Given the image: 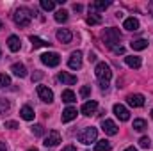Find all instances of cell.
I'll use <instances>...</instances> for the list:
<instances>
[{"label": "cell", "mask_w": 153, "mask_h": 151, "mask_svg": "<svg viewBox=\"0 0 153 151\" xmlns=\"http://www.w3.org/2000/svg\"><path fill=\"white\" fill-rule=\"evenodd\" d=\"M13 20L18 27H29L30 25V20H32V11L27 9V7H20L14 11L13 14Z\"/></svg>", "instance_id": "6da1fadb"}, {"label": "cell", "mask_w": 153, "mask_h": 151, "mask_svg": "<svg viewBox=\"0 0 153 151\" xmlns=\"http://www.w3.org/2000/svg\"><path fill=\"white\" fill-rule=\"evenodd\" d=\"M7 85H11V78H9V75L0 73V89H2V87H7Z\"/></svg>", "instance_id": "83f0119b"}, {"label": "cell", "mask_w": 153, "mask_h": 151, "mask_svg": "<svg viewBox=\"0 0 153 151\" xmlns=\"http://www.w3.org/2000/svg\"><path fill=\"white\" fill-rule=\"evenodd\" d=\"M38 96L41 101H45V103H52L53 101V93H52V89H48V87H45V85H38Z\"/></svg>", "instance_id": "8992f818"}, {"label": "cell", "mask_w": 153, "mask_h": 151, "mask_svg": "<svg viewBox=\"0 0 153 151\" xmlns=\"http://www.w3.org/2000/svg\"><path fill=\"white\" fill-rule=\"evenodd\" d=\"M130 46H132L134 50L141 52V50L148 48V41H146V39H135V41H132V43H130Z\"/></svg>", "instance_id": "44dd1931"}, {"label": "cell", "mask_w": 153, "mask_h": 151, "mask_svg": "<svg viewBox=\"0 0 153 151\" xmlns=\"http://www.w3.org/2000/svg\"><path fill=\"white\" fill-rule=\"evenodd\" d=\"M41 7L45 11H52V9H55V2L53 0H41Z\"/></svg>", "instance_id": "4316f807"}, {"label": "cell", "mask_w": 153, "mask_h": 151, "mask_svg": "<svg viewBox=\"0 0 153 151\" xmlns=\"http://www.w3.org/2000/svg\"><path fill=\"white\" fill-rule=\"evenodd\" d=\"M78 142H82V144H85V146H89L91 142H96V137H98V130L94 128V126H87V128H84L82 132H78Z\"/></svg>", "instance_id": "7a4b0ae2"}, {"label": "cell", "mask_w": 153, "mask_h": 151, "mask_svg": "<svg viewBox=\"0 0 153 151\" xmlns=\"http://www.w3.org/2000/svg\"><path fill=\"white\" fill-rule=\"evenodd\" d=\"M34 115H36V114H34V110H32L30 107H27V105L22 107V110H20V117H22V119H25V121H32Z\"/></svg>", "instance_id": "ffe728a7"}, {"label": "cell", "mask_w": 153, "mask_h": 151, "mask_svg": "<svg viewBox=\"0 0 153 151\" xmlns=\"http://www.w3.org/2000/svg\"><path fill=\"white\" fill-rule=\"evenodd\" d=\"M89 94H91V85H84L80 89V96L82 98H89Z\"/></svg>", "instance_id": "1f68e13d"}, {"label": "cell", "mask_w": 153, "mask_h": 151, "mask_svg": "<svg viewBox=\"0 0 153 151\" xmlns=\"http://www.w3.org/2000/svg\"><path fill=\"white\" fill-rule=\"evenodd\" d=\"M126 101L130 107H143L144 105V96L143 94H128Z\"/></svg>", "instance_id": "8fae6325"}, {"label": "cell", "mask_w": 153, "mask_h": 151, "mask_svg": "<svg viewBox=\"0 0 153 151\" xmlns=\"http://www.w3.org/2000/svg\"><path fill=\"white\" fill-rule=\"evenodd\" d=\"M59 142H61V133H59V132H55V130H53V132H50V133L45 137V141H43V144H45L46 148H53V146H57Z\"/></svg>", "instance_id": "ba28073f"}, {"label": "cell", "mask_w": 153, "mask_h": 151, "mask_svg": "<svg viewBox=\"0 0 153 151\" xmlns=\"http://www.w3.org/2000/svg\"><path fill=\"white\" fill-rule=\"evenodd\" d=\"M135 132H144L146 128H148V124H146V121L144 119H134V126H132Z\"/></svg>", "instance_id": "484cf974"}, {"label": "cell", "mask_w": 153, "mask_h": 151, "mask_svg": "<svg viewBox=\"0 0 153 151\" xmlns=\"http://www.w3.org/2000/svg\"><path fill=\"white\" fill-rule=\"evenodd\" d=\"M114 53H125V48H123L121 44H119V46H116V48H114Z\"/></svg>", "instance_id": "d590c367"}, {"label": "cell", "mask_w": 153, "mask_h": 151, "mask_svg": "<svg viewBox=\"0 0 153 151\" xmlns=\"http://www.w3.org/2000/svg\"><path fill=\"white\" fill-rule=\"evenodd\" d=\"M57 78H59V82H62V85H73V84H76V76L70 75L66 71H61Z\"/></svg>", "instance_id": "5bb4252c"}, {"label": "cell", "mask_w": 153, "mask_h": 151, "mask_svg": "<svg viewBox=\"0 0 153 151\" xmlns=\"http://www.w3.org/2000/svg\"><path fill=\"white\" fill-rule=\"evenodd\" d=\"M11 109V103L7 101V100H4V98H0V114H5L7 110Z\"/></svg>", "instance_id": "f1b7e54d"}, {"label": "cell", "mask_w": 153, "mask_h": 151, "mask_svg": "<svg viewBox=\"0 0 153 151\" xmlns=\"http://www.w3.org/2000/svg\"><path fill=\"white\" fill-rule=\"evenodd\" d=\"M96 109H98V103H96L94 100H91V101H85V103L82 105L80 112L84 114V115H93V114L96 112Z\"/></svg>", "instance_id": "7c38bea8"}, {"label": "cell", "mask_w": 153, "mask_h": 151, "mask_svg": "<svg viewBox=\"0 0 153 151\" xmlns=\"http://www.w3.org/2000/svg\"><path fill=\"white\" fill-rule=\"evenodd\" d=\"M7 46H9L11 52H18V50L22 48V41H20L18 36H9V39H7Z\"/></svg>", "instance_id": "2e32d148"}, {"label": "cell", "mask_w": 153, "mask_h": 151, "mask_svg": "<svg viewBox=\"0 0 153 151\" xmlns=\"http://www.w3.org/2000/svg\"><path fill=\"white\" fill-rule=\"evenodd\" d=\"M75 117H76V109L75 107H68V109L62 112V117H61V119H62V123H70V121H73Z\"/></svg>", "instance_id": "d6986e66"}, {"label": "cell", "mask_w": 153, "mask_h": 151, "mask_svg": "<svg viewBox=\"0 0 153 151\" xmlns=\"http://www.w3.org/2000/svg\"><path fill=\"white\" fill-rule=\"evenodd\" d=\"M73 9H75L76 13H80V11H82V5H80V4H75V5H73Z\"/></svg>", "instance_id": "74e56055"}, {"label": "cell", "mask_w": 153, "mask_h": 151, "mask_svg": "<svg viewBox=\"0 0 153 151\" xmlns=\"http://www.w3.org/2000/svg\"><path fill=\"white\" fill-rule=\"evenodd\" d=\"M125 62H126V66H130V68H134V70L141 68V64H143L141 57H135V55H128V57H125Z\"/></svg>", "instance_id": "ac0fdd59"}, {"label": "cell", "mask_w": 153, "mask_h": 151, "mask_svg": "<svg viewBox=\"0 0 153 151\" xmlns=\"http://www.w3.org/2000/svg\"><path fill=\"white\" fill-rule=\"evenodd\" d=\"M5 128H9V130H16V128H18V123H16V121H7V123H5Z\"/></svg>", "instance_id": "836d02e7"}, {"label": "cell", "mask_w": 153, "mask_h": 151, "mask_svg": "<svg viewBox=\"0 0 153 151\" xmlns=\"http://www.w3.org/2000/svg\"><path fill=\"white\" fill-rule=\"evenodd\" d=\"M0 151H7V148H5V144H4V142H0Z\"/></svg>", "instance_id": "60d3db41"}, {"label": "cell", "mask_w": 153, "mask_h": 151, "mask_svg": "<svg viewBox=\"0 0 153 151\" xmlns=\"http://www.w3.org/2000/svg\"><path fill=\"white\" fill-rule=\"evenodd\" d=\"M111 148H112V146H111V142L103 139V141H98V142H96L94 151H111Z\"/></svg>", "instance_id": "cb8c5ba5"}, {"label": "cell", "mask_w": 153, "mask_h": 151, "mask_svg": "<svg viewBox=\"0 0 153 151\" xmlns=\"http://www.w3.org/2000/svg\"><path fill=\"white\" fill-rule=\"evenodd\" d=\"M123 29H126V30H137L139 29V20L137 18H126L125 21H123Z\"/></svg>", "instance_id": "e0dca14e"}, {"label": "cell", "mask_w": 153, "mask_h": 151, "mask_svg": "<svg viewBox=\"0 0 153 151\" xmlns=\"http://www.w3.org/2000/svg\"><path fill=\"white\" fill-rule=\"evenodd\" d=\"M0 57H2V52H0Z\"/></svg>", "instance_id": "7dc6e473"}, {"label": "cell", "mask_w": 153, "mask_h": 151, "mask_svg": "<svg viewBox=\"0 0 153 151\" xmlns=\"http://www.w3.org/2000/svg\"><path fill=\"white\" fill-rule=\"evenodd\" d=\"M32 133H34V135H38V137H41V135L45 133V130H43V126H41V124H34V126H32Z\"/></svg>", "instance_id": "d6a6232c"}, {"label": "cell", "mask_w": 153, "mask_h": 151, "mask_svg": "<svg viewBox=\"0 0 153 151\" xmlns=\"http://www.w3.org/2000/svg\"><path fill=\"white\" fill-rule=\"evenodd\" d=\"M61 151H76V150H75V146H66V148H62Z\"/></svg>", "instance_id": "8d00e7d4"}, {"label": "cell", "mask_w": 153, "mask_h": 151, "mask_svg": "<svg viewBox=\"0 0 153 151\" xmlns=\"http://www.w3.org/2000/svg\"><path fill=\"white\" fill-rule=\"evenodd\" d=\"M100 89L102 91H107L109 89V82H100Z\"/></svg>", "instance_id": "e575fe53"}, {"label": "cell", "mask_w": 153, "mask_h": 151, "mask_svg": "<svg viewBox=\"0 0 153 151\" xmlns=\"http://www.w3.org/2000/svg\"><path fill=\"white\" fill-rule=\"evenodd\" d=\"M43 76V73H36V75H32V80H39Z\"/></svg>", "instance_id": "ab89813d"}, {"label": "cell", "mask_w": 153, "mask_h": 151, "mask_svg": "<svg viewBox=\"0 0 153 151\" xmlns=\"http://www.w3.org/2000/svg\"><path fill=\"white\" fill-rule=\"evenodd\" d=\"M30 43H32V46H34V48H41V46H50V43H48V41H45V39L38 38V36H30Z\"/></svg>", "instance_id": "603a6c76"}, {"label": "cell", "mask_w": 153, "mask_h": 151, "mask_svg": "<svg viewBox=\"0 0 153 151\" xmlns=\"http://www.w3.org/2000/svg\"><path fill=\"white\" fill-rule=\"evenodd\" d=\"M41 62H43V64H46L48 68H55V66H59V62H61V55H59V53H55V52L43 53V55H41Z\"/></svg>", "instance_id": "5b68a950"}, {"label": "cell", "mask_w": 153, "mask_h": 151, "mask_svg": "<svg viewBox=\"0 0 153 151\" xmlns=\"http://www.w3.org/2000/svg\"><path fill=\"white\" fill-rule=\"evenodd\" d=\"M102 130L105 132V135H116L117 133V124L112 119H103L102 121Z\"/></svg>", "instance_id": "30bf717a"}, {"label": "cell", "mask_w": 153, "mask_h": 151, "mask_svg": "<svg viewBox=\"0 0 153 151\" xmlns=\"http://www.w3.org/2000/svg\"><path fill=\"white\" fill-rule=\"evenodd\" d=\"M94 75L98 76L100 82H109L112 78V71H111V66L107 62H98L96 68H94Z\"/></svg>", "instance_id": "277c9868"}, {"label": "cell", "mask_w": 153, "mask_h": 151, "mask_svg": "<svg viewBox=\"0 0 153 151\" xmlns=\"http://www.w3.org/2000/svg\"><path fill=\"white\" fill-rule=\"evenodd\" d=\"M55 21H57V23H64V21H68V11H64V9L55 11Z\"/></svg>", "instance_id": "d4e9b609"}, {"label": "cell", "mask_w": 153, "mask_h": 151, "mask_svg": "<svg viewBox=\"0 0 153 151\" xmlns=\"http://www.w3.org/2000/svg\"><path fill=\"white\" fill-rule=\"evenodd\" d=\"M57 39L61 41V43H64V44H68V43H71V39H73V34L68 30V29H59L57 30Z\"/></svg>", "instance_id": "4fadbf2b"}, {"label": "cell", "mask_w": 153, "mask_h": 151, "mask_svg": "<svg viewBox=\"0 0 153 151\" xmlns=\"http://www.w3.org/2000/svg\"><path fill=\"white\" fill-rule=\"evenodd\" d=\"M27 151H38V150L36 148H30V150H27Z\"/></svg>", "instance_id": "ee69618b"}, {"label": "cell", "mask_w": 153, "mask_h": 151, "mask_svg": "<svg viewBox=\"0 0 153 151\" xmlns=\"http://www.w3.org/2000/svg\"><path fill=\"white\" fill-rule=\"evenodd\" d=\"M152 117H153V110H152Z\"/></svg>", "instance_id": "bcb514c9"}, {"label": "cell", "mask_w": 153, "mask_h": 151, "mask_svg": "<svg viewBox=\"0 0 153 151\" xmlns=\"http://www.w3.org/2000/svg\"><path fill=\"white\" fill-rule=\"evenodd\" d=\"M2 27H4V25H2V21H0V29H2Z\"/></svg>", "instance_id": "f6af8a7d"}, {"label": "cell", "mask_w": 153, "mask_h": 151, "mask_svg": "<svg viewBox=\"0 0 153 151\" xmlns=\"http://www.w3.org/2000/svg\"><path fill=\"white\" fill-rule=\"evenodd\" d=\"M62 101H64V103H73V101H76L75 93H73L71 89H66V91H62Z\"/></svg>", "instance_id": "7402d4cb"}, {"label": "cell", "mask_w": 153, "mask_h": 151, "mask_svg": "<svg viewBox=\"0 0 153 151\" xmlns=\"http://www.w3.org/2000/svg\"><path fill=\"white\" fill-rule=\"evenodd\" d=\"M89 61L94 62V61H96V53H89Z\"/></svg>", "instance_id": "f35d334b"}, {"label": "cell", "mask_w": 153, "mask_h": 151, "mask_svg": "<svg viewBox=\"0 0 153 151\" xmlns=\"http://www.w3.org/2000/svg\"><path fill=\"white\" fill-rule=\"evenodd\" d=\"M112 110H114L116 117H117L119 121H128V119H130V112H128V109H126L125 105H121V103H116Z\"/></svg>", "instance_id": "9c48e42d"}, {"label": "cell", "mask_w": 153, "mask_h": 151, "mask_svg": "<svg viewBox=\"0 0 153 151\" xmlns=\"http://www.w3.org/2000/svg\"><path fill=\"white\" fill-rule=\"evenodd\" d=\"M68 66H70L71 70H80V68H82V52H80V50H76V52H73V53L70 55Z\"/></svg>", "instance_id": "52a82bcc"}, {"label": "cell", "mask_w": 153, "mask_h": 151, "mask_svg": "<svg viewBox=\"0 0 153 151\" xmlns=\"http://www.w3.org/2000/svg\"><path fill=\"white\" fill-rule=\"evenodd\" d=\"M125 151H137V148H135V146H130V148H126Z\"/></svg>", "instance_id": "b9f144b4"}, {"label": "cell", "mask_w": 153, "mask_h": 151, "mask_svg": "<svg viewBox=\"0 0 153 151\" xmlns=\"http://www.w3.org/2000/svg\"><path fill=\"white\" fill-rule=\"evenodd\" d=\"M103 41H105V44H107L109 48L114 50L116 46L119 44V41H121V34H119V30L114 29V27L105 29V32H103Z\"/></svg>", "instance_id": "3957f363"}, {"label": "cell", "mask_w": 153, "mask_h": 151, "mask_svg": "<svg viewBox=\"0 0 153 151\" xmlns=\"http://www.w3.org/2000/svg\"><path fill=\"white\" fill-rule=\"evenodd\" d=\"M11 71H13L14 76H20V78H25V76H27V68H25L22 62L13 64V66H11Z\"/></svg>", "instance_id": "9a60e30c"}, {"label": "cell", "mask_w": 153, "mask_h": 151, "mask_svg": "<svg viewBox=\"0 0 153 151\" xmlns=\"http://www.w3.org/2000/svg\"><path fill=\"white\" fill-rule=\"evenodd\" d=\"M139 146H141V148H144V150H148V148L152 146V141H150V137H141V141H139Z\"/></svg>", "instance_id": "f546056e"}, {"label": "cell", "mask_w": 153, "mask_h": 151, "mask_svg": "<svg viewBox=\"0 0 153 151\" xmlns=\"http://www.w3.org/2000/svg\"><path fill=\"white\" fill-rule=\"evenodd\" d=\"M150 13H152V16H153V2H150Z\"/></svg>", "instance_id": "7bdbcfd3"}, {"label": "cell", "mask_w": 153, "mask_h": 151, "mask_svg": "<svg viewBox=\"0 0 153 151\" xmlns=\"http://www.w3.org/2000/svg\"><path fill=\"white\" fill-rule=\"evenodd\" d=\"M100 21H102V18L96 16V14H91V16L87 18V23H89V25H98Z\"/></svg>", "instance_id": "4dcf8cb0"}]
</instances>
